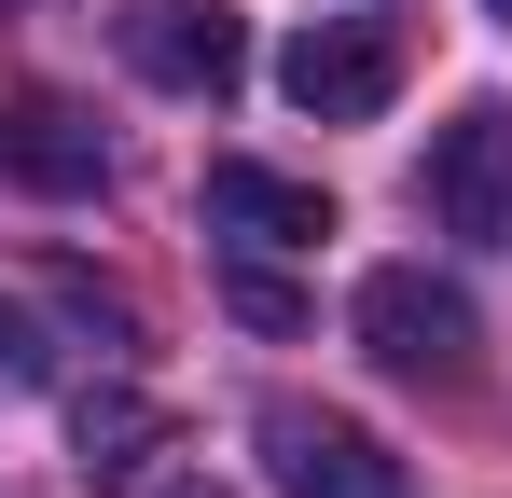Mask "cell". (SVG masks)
Masks as SVG:
<instances>
[{"mask_svg":"<svg viewBox=\"0 0 512 498\" xmlns=\"http://www.w3.org/2000/svg\"><path fill=\"white\" fill-rule=\"evenodd\" d=\"M360 346L402 374V388H471V346H485V319L429 277V263H374L360 277Z\"/></svg>","mask_w":512,"mask_h":498,"instance_id":"cell-1","label":"cell"},{"mask_svg":"<svg viewBox=\"0 0 512 498\" xmlns=\"http://www.w3.org/2000/svg\"><path fill=\"white\" fill-rule=\"evenodd\" d=\"M263 471L277 498H416V471L333 402H263Z\"/></svg>","mask_w":512,"mask_h":498,"instance_id":"cell-2","label":"cell"},{"mask_svg":"<svg viewBox=\"0 0 512 498\" xmlns=\"http://www.w3.org/2000/svg\"><path fill=\"white\" fill-rule=\"evenodd\" d=\"M277 97H291L305 125H374V111L402 97V28H374V14H319V28L277 56Z\"/></svg>","mask_w":512,"mask_h":498,"instance_id":"cell-3","label":"cell"},{"mask_svg":"<svg viewBox=\"0 0 512 498\" xmlns=\"http://www.w3.org/2000/svg\"><path fill=\"white\" fill-rule=\"evenodd\" d=\"M416 194H429V222H443V236L512 249V111H499V97H471V111H457V125L429 139Z\"/></svg>","mask_w":512,"mask_h":498,"instance_id":"cell-4","label":"cell"},{"mask_svg":"<svg viewBox=\"0 0 512 498\" xmlns=\"http://www.w3.org/2000/svg\"><path fill=\"white\" fill-rule=\"evenodd\" d=\"M125 56H139V83H167V97H236L250 83V28L222 0H153V14H125Z\"/></svg>","mask_w":512,"mask_h":498,"instance_id":"cell-5","label":"cell"},{"mask_svg":"<svg viewBox=\"0 0 512 498\" xmlns=\"http://www.w3.org/2000/svg\"><path fill=\"white\" fill-rule=\"evenodd\" d=\"M194 208H208V236H236V249H319V236H333V194L291 180V166H250V153L208 166Z\"/></svg>","mask_w":512,"mask_h":498,"instance_id":"cell-6","label":"cell"},{"mask_svg":"<svg viewBox=\"0 0 512 498\" xmlns=\"http://www.w3.org/2000/svg\"><path fill=\"white\" fill-rule=\"evenodd\" d=\"M0 180H28V194H97V180H111V139H97L70 97H14V111H0Z\"/></svg>","mask_w":512,"mask_h":498,"instance_id":"cell-7","label":"cell"},{"mask_svg":"<svg viewBox=\"0 0 512 498\" xmlns=\"http://www.w3.org/2000/svg\"><path fill=\"white\" fill-rule=\"evenodd\" d=\"M167 457V402H139V388H84L70 402V471L84 485H139Z\"/></svg>","mask_w":512,"mask_h":498,"instance_id":"cell-8","label":"cell"},{"mask_svg":"<svg viewBox=\"0 0 512 498\" xmlns=\"http://www.w3.org/2000/svg\"><path fill=\"white\" fill-rule=\"evenodd\" d=\"M222 305H236V319H250V332H291V319H305V305H291V291H277L263 263H236V277H222Z\"/></svg>","mask_w":512,"mask_h":498,"instance_id":"cell-9","label":"cell"},{"mask_svg":"<svg viewBox=\"0 0 512 498\" xmlns=\"http://www.w3.org/2000/svg\"><path fill=\"white\" fill-rule=\"evenodd\" d=\"M0 388H42V319L0 305Z\"/></svg>","mask_w":512,"mask_h":498,"instance_id":"cell-10","label":"cell"},{"mask_svg":"<svg viewBox=\"0 0 512 498\" xmlns=\"http://www.w3.org/2000/svg\"><path fill=\"white\" fill-rule=\"evenodd\" d=\"M167 498H222V485H167Z\"/></svg>","mask_w":512,"mask_h":498,"instance_id":"cell-11","label":"cell"},{"mask_svg":"<svg viewBox=\"0 0 512 498\" xmlns=\"http://www.w3.org/2000/svg\"><path fill=\"white\" fill-rule=\"evenodd\" d=\"M485 14H499V28H512V0H485Z\"/></svg>","mask_w":512,"mask_h":498,"instance_id":"cell-12","label":"cell"}]
</instances>
